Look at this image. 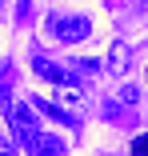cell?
Returning <instances> with one entry per match:
<instances>
[{
  "label": "cell",
  "mask_w": 148,
  "mask_h": 156,
  "mask_svg": "<svg viewBox=\"0 0 148 156\" xmlns=\"http://www.w3.org/2000/svg\"><path fill=\"white\" fill-rule=\"evenodd\" d=\"M8 112V128H12V136H16V148L20 152H36V144H40V124H36V116H32V104H8L4 108Z\"/></svg>",
  "instance_id": "6da1fadb"
},
{
  "label": "cell",
  "mask_w": 148,
  "mask_h": 156,
  "mask_svg": "<svg viewBox=\"0 0 148 156\" xmlns=\"http://www.w3.org/2000/svg\"><path fill=\"white\" fill-rule=\"evenodd\" d=\"M44 28H48V36H52L56 44H80V40L92 36V20H88V16H64V12H52V16L44 20Z\"/></svg>",
  "instance_id": "7a4b0ae2"
},
{
  "label": "cell",
  "mask_w": 148,
  "mask_h": 156,
  "mask_svg": "<svg viewBox=\"0 0 148 156\" xmlns=\"http://www.w3.org/2000/svg\"><path fill=\"white\" fill-rule=\"evenodd\" d=\"M52 96H56V104H60V108H76L80 104V84L72 80V76H60V80H56V92H52Z\"/></svg>",
  "instance_id": "3957f363"
},
{
  "label": "cell",
  "mask_w": 148,
  "mask_h": 156,
  "mask_svg": "<svg viewBox=\"0 0 148 156\" xmlns=\"http://www.w3.org/2000/svg\"><path fill=\"white\" fill-rule=\"evenodd\" d=\"M96 64H100V60H88V56H80V60H72L68 76H96Z\"/></svg>",
  "instance_id": "277c9868"
},
{
  "label": "cell",
  "mask_w": 148,
  "mask_h": 156,
  "mask_svg": "<svg viewBox=\"0 0 148 156\" xmlns=\"http://www.w3.org/2000/svg\"><path fill=\"white\" fill-rule=\"evenodd\" d=\"M64 148H68V144H64L60 136H44V132H40V144H36V152H64Z\"/></svg>",
  "instance_id": "5b68a950"
},
{
  "label": "cell",
  "mask_w": 148,
  "mask_h": 156,
  "mask_svg": "<svg viewBox=\"0 0 148 156\" xmlns=\"http://www.w3.org/2000/svg\"><path fill=\"white\" fill-rule=\"evenodd\" d=\"M108 60H112V64H108L112 72H124V68H128V64H124V44H112V56H108Z\"/></svg>",
  "instance_id": "8992f818"
},
{
  "label": "cell",
  "mask_w": 148,
  "mask_h": 156,
  "mask_svg": "<svg viewBox=\"0 0 148 156\" xmlns=\"http://www.w3.org/2000/svg\"><path fill=\"white\" fill-rule=\"evenodd\" d=\"M116 96H120V100H124V104H136V88H132V84H124V88H120V92H116Z\"/></svg>",
  "instance_id": "52a82bcc"
},
{
  "label": "cell",
  "mask_w": 148,
  "mask_h": 156,
  "mask_svg": "<svg viewBox=\"0 0 148 156\" xmlns=\"http://www.w3.org/2000/svg\"><path fill=\"white\" fill-rule=\"evenodd\" d=\"M132 152H140V156H148V136H136V140H132Z\"/></svg>",
  "instance_id": "ba28073f"
},
{
  "label": "cell",
  "mask_w": 148,
  "mask_h": 156,
  "mask_svg": "<svg viewBox=\"0 0 148 156\" xmlns=\"http://www.w3.org/2000/svg\"><path fill=\"white\" fill-rule=\"evenodd\" d=\"M12 148H16V144H8L4 136H0V152H12Z\"/></svg>",
  "instance_id": "9c48e42d"
},
{
  "label": "cell",
  "mask_w": 148,
  "mask_h": 156,
  "mask_svg": "<svg viewBox=\"0 0 148 156\" xmlns=\"http://www.w3.org/2000/svg\"><path fill=\"white\" fill-rule=\"evenodd\" d=\"M4 4H8V0H0V16H4Z\"/></svg>",
  "instance_id": "30bf717a"
},
{
  "label": "cell",
  "mask_w": 148,
  "mask_h": 156,
  "mask_svg": "<svg viewBox=\"0 0 148 156\" xmlns=\"http://www.w3.org/2000/svg\"><path fill=\"white\" fill-rule=\"evenodd\" d=\"M144 80H148V68H144Z\"/></svg>",
  "instance_id": "8fae6325"
}]
</instances>
